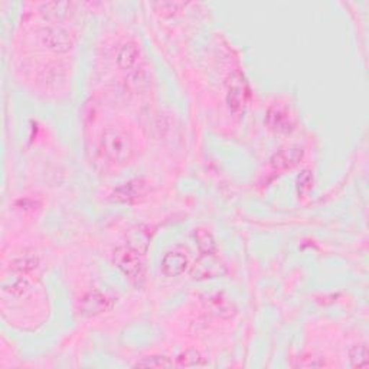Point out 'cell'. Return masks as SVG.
<instances>
[{
	"mask_svg": "<svg viewBox=\"0 0 369 369\" xmlns=\"http://www.w3.org/2000/svg\"><path fill=\"white\" fill-rule=\"evenodd\" d=\"M104 156L114 163H126L133 155V143L126 132L108 128L103 132L100 140Z\"/></svg>",
	"mask_w": 369,
	"mask_h": 369,
	"instance_id": "cell-1",
	"label": "cell"
},
{
	"mask_svg": "<svg viewBox=\"0 0 369 369\" xmlns=\"http://www.w3.org/2000/svg\"><path fill=\"white\" fill-rule=\"evenodd\" d=\"M113 263L130 280L139 281L143 279L145 266L142 254L132 245H121V247L115 249L113 253Z\"/></svg>",
	"mask_w": 369,
	"mask_h": 369,
	"instance_id": "cell-2",
	"label": "cell"
},
{
	"mask_svg": "<svg viewBox=\"0 0 369 369\" xmlns=\"http://www.w3.org/2000/svg\"><path fill=\"white\" fill-rule=\"evenodd\" d=\"M147 195V183L143 179H132L121 183L111 194V201L117 204H137Z\"/></svg>",
	"mask_w": 369,
	"mask_h": 369,
	"instance_id": "cell-3",
	"label": "cell"
},
{
	"mask_svg": "<svg viewBox=\"0 0 369 369\" xmlns=\"http://www.w3.org/2000/svg\"><path fill=\"white\" fill-rule=\"evenodd\" d=\"M113 307H114V300L108 294L100 290H94L85 294L84 298L81 300V315L87 318H93L113 311Z\"/></svg>",
	"mask_w": 369,
	"mask_h": 369,
	"instance_id": "cell-4",
	"label": "cell"
},
{
	"mask_svg": "<svg viewBox=\"0 0 369 369\" xmlns=\"http://www.w3.org/2000/svg\"><path fill=\"white\" fill-rule=\"evenodd\" d=\"M189 267V254L187 249L175 247L173 250L167 251L160 263L162 273L166 277H177L187 271Z\"/></svg>",
	"mask_w": 369,
	"mask_h": 369,
	"instance_id": "cell-5",
	"label": "cell"
},
{
	"mask_svg": "<svg viewBox=\"0 0 369 369\" xmlns=\"http://www.w3.org/2000/svg\"><path fill=\"white\" fill-rule=\"evenodd\" d=\"M266 123L270 130L279 135H287L293 132L296 126L293 114L287 107H283V105H271L267 111Z\"/></svg>",
	"mask_w": 369,
	"mask_h": 369,
	"instance_id": "cell-6",
	"label": "cell"
},
{
	"mask_svg": "<svg viewBox=\"0 0 369 369\" xmlns=\"http://www.w3.org/2000/svg\"><path fill=\"white\" fill-rule=\"evenodd\" d=\"M304 156V150L300 146H286L277 150L270 157V166L276 172H283L297 166Z\"/></svg>",
	"mask_w": 369,
	"mask_h": 369,
	"instance_id": "cell-7",
	"label": "cell"
},
{
	"mask_svg": "<svg viewBox=\"0 0 369 369\" xmlns=\"http://www.w3.org/2000/svg\"><path fill=\"white\" fill-rule=\"evenodd\" d=\"M41 39H42L43 45H46L49 49L56 51V52H66L73 46V39H71L70 33L56 26L45 28L41 32Z\"/></svg>",
	"mask_w": 369,
	"mask_h": 369,
	"instance_id": "cell-8",
	"label": "cell"
},
{
	"mask_svg": "<svg viewBox=\"0 0 369 369\" xmlns=\"http://www.w3.org/2000/svg\"><path fill=\"white\" fill-rule=\"evenodd\" d=\"M249 88L245 85L244 80L241 77H232L228 84V93H227V103L232 113H239L244 110L245 103H247Z\"/></svg>",
	"mask_w": 369,
	"mask_h": 369,
	"instance_id": "cell-9",
	"label": "cell"
},
{
	"mask_svg": "<svg viewBox=\"0 0 369 369\" xmlns=\"http://www.w3.org/2000/svg\"><path fill=\"white\" fill-rule=\"evenodd\" d=\"M140 58H142V51L139 45L135 42H129L126 45H123L121 49L118 51L117 64L121 70L130 71L139 66Z\"/></svg>",
	"mask_w": 369,
	"mask_h": 369,
	"instance_id": "cell-10",
	"label": "cell"
},
{
	"mask_svg": "<svg viewBox=\"0 0 369 369\" xmlns=\"http://www.w3.org/2000/svg\"><path fill=\"white\" fill-rule=\"evenodd\" d=\"M194 238L197 241L198 249L204 257H214L218 251L215 238L212 234L204 228H198L194 231Z\"/></svg>",
	"mask_w": 369,
	"mask_h": 369,
	"instance_id": "cell-11",
	"label": "cell"
},
{
	"mask_svg": "<svg viewBox=\"0 0 369 369\" xmlns=\"http://www.w3.org/2000/svg\"><path fill=\"white\" fill-rule=\"evenodd\" d=\"M208 362L197 350H187L176 358L175 366H207Z\"/></svg>",
	"mask_w": 369,
	"mask_h": 369,
	"instance_id": "cell-12",
	"label": "cell"
},
{
	"mask_svg": "<svg viewBox=\"0 0 369 369\" xmlns=\"http://www.w3.org/2000/svg\"><path fill=\"white\" fill-rule=\"evenodd\" d=\"M349 359L350 365L355 368H365L368 366V348L365 343L355 345L349 350Z\"/></svg>",
	"mask_w": 369,
	"mask_h": 369,
	"instance_id": "cell-13",
	"label": "cell"
},
{
	"mask_svg": "<svg viewBox=\"0 0 369 369\" xmlns=\"http://www.w3.org/2000/svg\"><path fill=\"white\" fill-rule=\"evenodd\" d=\"M135 366H145V368H170L175 366V360L167 356H147L139 360Z\"/></svg>",
	"mask_w": 369,
	"mask_h": 369,
	"instance_id": "cell-14",
	"label": "cell"
}]
</instances>
